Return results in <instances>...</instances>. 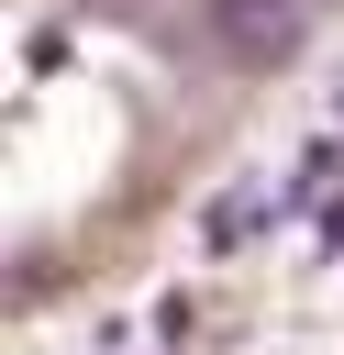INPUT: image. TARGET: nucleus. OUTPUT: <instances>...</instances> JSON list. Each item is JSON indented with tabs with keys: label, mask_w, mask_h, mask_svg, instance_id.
<instances>
[{
	"label": "nucleus",
	"mask_w": 344,
	"mask_h": 355,
	"mask_svg": "<svg viewBox=\"0 0 344 355\" xmlns=\"http://www.w3.org/2000/svg\"><path fill=\"white\" fill-rule=\"evenodd\" d=\"M200 33L222 67H289L300 55V0H200Z\"/></svg>",
	"instance_id": "1"
},
{
	"label": "nucleus",
	"mask_w": 344,
	"mask_h": 355,
	"mask_svg": "<svg viewBox=\"0 0 344 355\" xmlns=\"http://www.w3.org/2000/svg\"><path fill=\"white\" fill-rule=\"evenodd\" d=\"M122 11H144V0H122Z\"/></svg>",
	"instance_id": "2"
}]
</instances>
